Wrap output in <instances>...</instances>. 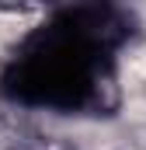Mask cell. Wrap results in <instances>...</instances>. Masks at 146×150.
Instances as JSON below:
<instances>
[{
	"label": "cell",
	"instance_id": "cell-1",
	"mask_svg": "<svg viewBox=\"0 0 146 150\" xmlns=\"http://www.w3.org/2000/svg\"><path fill=\"white\" fill-rule=\"evenodd\" d=\"M139 21L118 4H70L21 38L0 67V98L59 115H111L122 101L118 52Z\"/></svg>",
	"mask_w": 146,
	"mask_h": 150
}]
</instances>
